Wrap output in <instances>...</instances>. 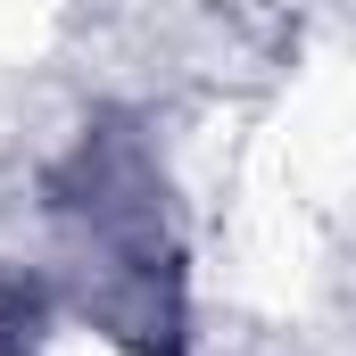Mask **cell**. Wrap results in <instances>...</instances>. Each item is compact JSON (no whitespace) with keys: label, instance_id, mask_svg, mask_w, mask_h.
Masks as SVG:
<instances>
[{"label":"cell","instance_id":"obj_1","mask_svg":"<svg viewBox=\"0 0 356 356\" xmlns=\"http://www.w3.org/2000/svg\"><path fill=\"white\" fill-rule=\"evenodd\" d=\"M158 199L166 191L149 175L141 141L124 133H91L75 166L58 175V224L83 257L91 307L141 356H182V257Z\"/></svg>","mask_w":356,"mask_h":356},{"label":"cell","instance_id":"obj_2","mask_svg":"<svg viewBox=\"0 0 356 356\" xmlns=\"http://www.w3.org/2000/svg\"><path fill=\"white\" fill-rule=\"evenodd\" d=\"M0 356H33V290L0 298Z\"/></svg>","mask_w":356,"mask_h":356}]
</instances>
